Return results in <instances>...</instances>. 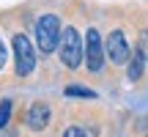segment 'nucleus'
Listing matches in <instances>:
<instances>
[{
    "label": "nucleus",
    "mask_w": 148,
    "mask_h": 137,
    "mask_svg": "<svg viewBox=\"0 0 148 137\" xmlns=\"http://www.w3.org/2000/svg\"><path fill=\"white\" fill-rule=\"evenodd\" d=\"M58 49H60V60H63V66H69V68H77L79 63H82V58H85L82 38H79V33L74 30V27H66V30H60Z\"/></svg>",
    "instance_id": "nucleus-1"
},
{
    "label": "nucleus",
    "mask_w": 148,
    "mask_h": 137,
    "mask_svg": "<svg viewBox=\"0 0 148 137\" xmlns=\"http://www.w3.org/2000/svg\"><path fill=\"white\" fill-rule=\"evenodd\" d=\"M36 41L41 52H52L60 41V19L55 14H44L36 22Z\"/></svg>",
    "instance_id": "nucleus-2"
},
{
    "label": "nucleus",
    "mask_w": 148,
    "mask_h": 137,
    "mask_svg": "<svg viewBox=\"0 0 148 137\" xmlns=\"http://www.w3.org/2000/svg\"><path fill=\"white\" fill-rule=\"evenodd\" d=\"M14 60H16V74H19V77H27V74L36 68L33 44L27 41V36H22V33L14 36Z\"/></svg>",
    "instance_id": "nucleus-3"
},
{
    "label": "nucleus",
    "mask_w": 148,
    "mask_h": 137,
    "mask_svg": "<svg viewBox=\"0 0 148 137\" xmlns=\"http://www.w3.org/2000/svg\"><path fill=\"white\" fill-rule=\"evenodd\" d=\"M85 63H88L90 71H101L104 66V47H101V36L99 30L90 27L88 36H85Z\"/></svg>",
    "instance_id": "nucleus-4"
},
{
    "label": "nucleus",
    "mask_w": 148,
    "mask_h": 137,
    "mask_svg": "<svg viewBox=\"0 0 148 137\" xmlns=\"http://www.w3.org/2000/svg\"><path fill=\"white\" fill-rule=\"evenodd\" d=\"M104 55H107V58H110L115 66L129 63V44H126V36H123V30H112L110 36H107Z\"/></svg>",
    "instance_id": "nucleus-5"
},
{
    "label": "nucleus",
    "mask_w": 148,
    "mask_h": 137,
    "mask_svg": "<svg viewBox=\"0 0 148 137\" xmlns=\"http://www.w3.org/2000/svg\"><path fill=\"white\" fill-rule=\"evenodd\" d=\"M49 107L44 104V101H36V104H30V110H27V126L30 129H36V132H41V129H47V123H49Z\"/></svg>",
    "instance_id": "nucleus-6"
},
{
    "label": "nucleus",
    "mask_w": 148,
    "mask_h": 137,
    "mask_svg": "<svg viewBox=\"0 0 148 137\" xmlns=\"http://www.w3.org/2000/svg\"><path fill=\"white\" fill-rule=\"evenodd\" d=\"M143 55L140 52H134V55H129V79H140V74H143Z\"/></svg>",
    "instance_id": "nucleus-7"
},
{
    "label": "nucleus",
    "mask_w": 148,
    "mask_h": 137,
    "mask_svg": "<svg viewBox=\"0 0 148 137\" xmlns=\"http://www.w3.org/2000/svg\"><path fill=\"white\" fill-rule=\"evenodd\" d=\"M66 96H79V99H96V93L90 88H82V85H69L66 88Z\"/></svg>",
    "instance_id": "nucleus-8"
},
{
    "label": "nucleus",
    "mask_w": 148,
    "mask_h": 137,
    "mask_svg": "<svg viewBox=\"0 0 148 137\" xmlns=\"http://www.w3.org/2000/svg\"><path fill=\"white\" fill-rule=\"evenodd\" d=\"M8 118H11V101H0V129L8 126Z\"/></svg>",
    "instance_id": "nucleus-9"
},
{
    "label": "nucleus",
    "mask_w": 148,
    "mask_h": 137,
    "mask_svg": "<svg viewBox=\"0 0 148 137\" xmlns=\"http://www.w3.org/2000/svg\"><path fill=\"white\" fill-rule=\"evenodd\" d=\"M137 52L143 55V60H148V30L140 36V47H137Z\"/></svg>",
    "instance_id": "nucleus-10"
},
{
    "label": "nucleus",
    "mask_w": 148,
    "mask_h": 137,
    "mask_svg": "<svg viewBox=\"0 0 148 137\" xmlns=\"http://www.w3.org/2000/svg\"><path fill=\"white\" fill-rule=\"evenodd\" d=\"M63 137H85V134H82V129H79V126H69L63 132Z\"/></svg>",
    "instance_id": "nucleus-11"
},
{
    "label": "nucleus",
    "mask_w": 148,
    "mask_h": 137,
    "mask_svg": "<svg viewBox=\"0 0 148 137\" xmlns=\"http://www.w3.org/2000/svg\"><path fill=\"white\" fill-rule=\"evenodd\" d=\"M5 66V49H3V44H0V68Z\"/></svg>",
    "instance_id": "nucleus-12"
}]
</instances>
